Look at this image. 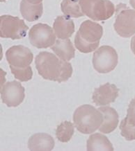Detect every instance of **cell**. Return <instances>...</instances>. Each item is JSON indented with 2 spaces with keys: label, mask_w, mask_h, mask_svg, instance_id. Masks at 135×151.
I'll list each match as a JSON object with an SVG mask.
<instances>
[{
  "label": "cell",
  "mask_w": 135,
  "mask_h": 151,
  "mask_svg": "<svg viewBox=\"0 0 135 151\" xmlns=\"http://www.w3.org/2000/svg\"><path fill=\"white\" fill-rule=\"evenodd\" d=\"M35 65L39 75L45 80L61 83L67 81L73 74V67L70 63L47 51L36 55Z\"/></svg>",
  "instance_id": "obj_1"
},
{
  "label": "cell",
  "mask_w": 135,
  "mask_h": 151,
  "mask_svg": "<svg viewBox=\"0 0 135 151\" xmlns=\"http://www.w3.org/2000/svg\"><path fill=\"white\" fill-rule=\"evenodd\" d=\"M103 35V28L98 23L86 20L82 23L75 37L77 50L84 53L96 50Z\"/></svg>",
  "instance_id": "obj_2"
},
{
  "label": "cell",
  "mask_w": 135,
  "mask_h": 151,
  "mask_svg": "<svg viewBox=\"0 0 135 151\" xmlns=\"http://www.w3.org/2000/svg\"><path fill=\"white\" fill-rule=\"evenodd\" d=\"M104 117L101 111L90 105H83L75 111L73 122L79 132L91 134L100 128Z\"/></svg>",
  "instance_id": "obj_3"
},
{
  "label": "cell",
  "mask_w": 135,
  "mask_h": 151,
  "mask_svg": "<svg viewBox=\"0 0 135 151\" xmlns=\"http://www.w3.org/2000/svg\"><path fill=\"white\" fill-rule=\"evenodd\" d=\"M83 13L94 21H104L111 18L115 7L110 0H79Z\"/></svg>",
  "instance_id": "obj_4"
},
{
  "label": "cell",
  "mask_w": 135,
  "mask_h": 151,
  "mask_svg": "<svg viewBox=\"0 0 135 151\" xmlns=\"http://www.w3.org/2000/svg\"><path fill=\"white\" fill-rule=\"evenodd\" d=\"M116 17L114 23L116 32L123 37H130L135 33V10L120 4L116 6Z\"/></svg>",
  "instance_id": "obj_5"
},
{
  "label": "cell",
  "mask_w": 135,
  "mask_h": 151,
  "mask_svg": "<svg viewBox=\"0 0 135 151\" xmlns=\"http://www.w3.org/2000/svg\"><path fill=\"white\" fill-rule=\"evenodd\" d=\"M118 62V56L116 51L110 46H102L93 53V67L100 73L111 72L116 68Z\"/></svg>",
  "instance_id": "obj_6"
},
{
  "label": "cell",
  "mask_w": 135,
  "mask_h": 151,
  "mask_svg": "<svg viewBox=\"0 0 135 151\" xmlns=\"http://www.w3.org/2000/svg\"><path fill=\"white\" fill-rule=\"evenodd\" d=\"M29 27L23 19L11 15L0 17V36L2 38L20 40L27 35Z\"/></svg>",
  "instance_id": "obj_7"
},
{
  "label": "cell",
  "mask_w": 135,
  "mask_h": 151,
  "mask_svg": "<svg viewBox=\"0 0 135 151\" xmlns=\"http://www.w3.org/2000/svg\"><path fill=\"white\" fill-rule=\"evenodd\" d=\"M29 41L38 49L52 47L56 42V35L52 28L46 24L38 23L31 28L29 33Z\"/></svg>",
  "instance_id": "obj_8"
},
{
  "label": "cell",
  "mask_w": 135,
  "mask_h": 151,
  "mask_svg": "<svg viewBox=\"0 0 135 151\" xmlns=\"http://www.w3.org/2000/svg\"><path fill=\"white\" fill-rule=\"evenodd\" d=\"M6 58L10 67L24 69L30 67L33 55L31 51L22 45L11 47L6 52Z\"/></svg>",
  "instance_id": "obj_9"
},
{
  "label": "cell",
  "mask_w": 135,
  "mask_h": 151,
  "mask_svg": "<svg viewBox=\"0 0 135 151\" xmlns=\"http://www.w3.org/2000/svg\"><path fill=\"white\" fill-rule=\"evenodd\" d=\"M25 88L16 81L7 82L1 87V98L8 107H17L25 99Z\"/></svg>",
  "instance_id": "obj_10"
},
{
  "label": "cell",
  "mask_w": 135,
  "mask_h": 151,
  "mask_svg": "<svg viewBox=\"0 0 135 151\" xmlns=\"http://www.w3.org/2000/svg\"><path fill=\"white\" fill-rule=\"evenodd\" d=\"M119 89L114 84L106 83L95 89L92 99L93 103L98 106L110 105L114 102L118 96Z\"/></svg>",
  "instance_id": "obj_11"
},
{
  "label": "cell",
  "mask_w": 135,
  "mask_h": 151,
  "mask_svg": "<svg viewBox=\"0 0 135 151\" xmlns=\"http://www.w3.org/2000/svg\"><path fill=\"white\" fill-rule=\"evenodd\" d=\"M120 134L127 141L135 140V98L129 105L128 114L120 124Z\"/></svg>",
  "instance_id": "obj_12"
},
{
  "label": "cell",
  "mask_w": 135,
  "mask_h": 151,
  "mask_svg": "<svg viewBox=\"0 0 135 151\" xmlns=\"http://www.w3.org/2000/svg\"><path fill=\"white\" fill-rule=\"evenodd\" d=\"M55 35L59 39H68L75 32V24L68 16H58L53 24Z\"/></svg>",
  "instance_id": "obj_13"
},
{
  "label": "cell",
  "mask_w": 135,
  "mask_h": 151,
  "mask_svg": "<svg viewBox=\"0 0 135 151\" xmlns=\"http://www.w3.org/2000/svg\"><path fill=\"white\" fill-rule=\"evenodd\" d=\"M54 140L46 133H37L32 135L28 142V148L32 151H49L54 147Z\"/></svg>",
  "instance_id": "obj_14"
},
{
  "label": "cell",
  "mask_w": 135,
  "mask_h": 151,
  "mask_svg": "<svg viewBox=\"0 0 135 151\" xmlns=\"http://www.w3.org/2000/svg\"><path fill=\"white\" fill-rule=\"evenodd\" d=\"M102 113L104 120L99 128L100 132L109 134L116 130L118 125V114L115 109L111 107H102L98 109Z\"/></svg>",
  "instance_id": "obj_15"
},
{
  "label": "cell",
  "mask_w": 135,
  "mask_h": 151,
  "mask_svg": "<svg viewBox=\"0 0 135 151\" xmlns=\"http://www.w3.org/2000/svg\"><path fill=\"white\" fill-rule=\"evenodd\" d=\"M51 49L59 58L69 61L75 57V50L70 39H58Z\"/></svg>",
  "instance_id": "obj_16"
},
{
  "label": "cell",
  "mask_w": 135,
  "mask_h": 151,
  "mask_svg": "<svg viewBox=\"0 0 135 151\" xmlns=\"http://www.w3.org/2000/svg\"><path fill=\"white\" fill-rule=\"evenodd\" d=\"M43 4H32L27 0H22L20 12L22 17L29 22L36 21L43 15Z\"/></svg>",
  "instance_id": "obj_17"
},
{
  "label": "cell",
  "mask_w": 135,
  "mask_h": 151,
  "mask_svg": "<svg viewBox=\"0 0 135 151\" xmlns=\"http://www.w3.org/2000/svg\"><path fill=\"white\" fill-rule=\"evenodd\" d=\"M87 150H114L112 143L106 136L100 133H95L89 137L87 141Z\"/></svg>",
  "instance_id": "obj_18"
},
{
  "label": "cell",
  "mask_w": 135,
  "mask_h": 151,
  "mask_svg": "<svg viewBox=\"0 0 135 151\" xmlns=\"http://www.w3.org/2000/svg\"><path fill=\"white\" fill-rule=\"evenodd\" d=\"M61 9L65 16L69 17L78 18L84 15L81 9L79 0H63Z\"/></svg>",
  "instance_id": "obj_19"
},
{
  "label": "cell",
  "mask_w": 135,
  "mask_h": 151,
  "mask_svg": "<svg viewBox=\"0 0 135 151\" xmlns=\"http://www.w3.org/2000/svg\"><path fill=\"white\" fill-rule=\"evenodd\" d=\"M74 126L70 122H62L57 126L56 130V137L59 142L67 143L72 139L74 134Z\"/></svg>",
  "instance_id": "obj_20"
},
{
  "label": "cell",
  "mask_w": 135,
  "mask_h": 151,
  "mask_svg": "<svg viewBox=\"0 0 135 151\" xmlns=\"http://www.w3.org/2000/svg\"><path fill=\"white\" fill-rule=\"evenodd\" d=\"M10 69L15 78L21 82H27L32 78L33 71L31 67L24 69H15L13 67H10Z\"/></svg>",
  "instance_id": "obj_21"
},
{
  "label": "cell",
  "mask_w": 135,
  "mask_h": 151,
  "mask_svg": "<svg viewBox=\"0 0 135 151\" xmlns=\"http://www.w3.org/2000/svg\"><path fill=\"white\" fill-rule=\"evenodd\" d=\"M131 49H132L133 53L135 55V36L133 37L131 40Z\"/></svg>",
  "instance_id": "obj_22"
},
{
  "label": "cell",
  "mask_w": 135,
  "mask_h": 151,
  "mask_svg": "<svg viewBox=\"0 0 135 151\" xmlns=\"http://www.w3.org/2000/svg\"><path fill=\"white\" fill-rule=\"evenodd\" d=\"M27 1L32 4H41L42 3L43 0H27Z\"/></svg>",
  "instance_id": "obj_23"
},
{
  "label": "cell",
  "mask_w": 135,
  "mask_h": 151,
  "mask_svg": "<svg viewBox=\"0 0 135 151\" xmlns=\"http://www.w3.org/2000/svg\"><path fill=\"white\" fill-rule=\"evenodd\" d=\"M130 4L131 6L135 9V0H130Z\"/></svg>",
  "instance_id": "obj_24"
},
{
  "label": "cell",
  "mask_w": 135,
  "mask_h": 151,
  "mask_svg": "<svg viewBox=\"0 0 135 151\" xmlns=\"http://www.w3.org/2000/svg\"><path fill=\"white\" fill-rule=\"evenodd\" d=\"M6 0H1V2H4V1H5Z\"/></svg>",
  "instance_id": "obj_25"
}]
</instances>
